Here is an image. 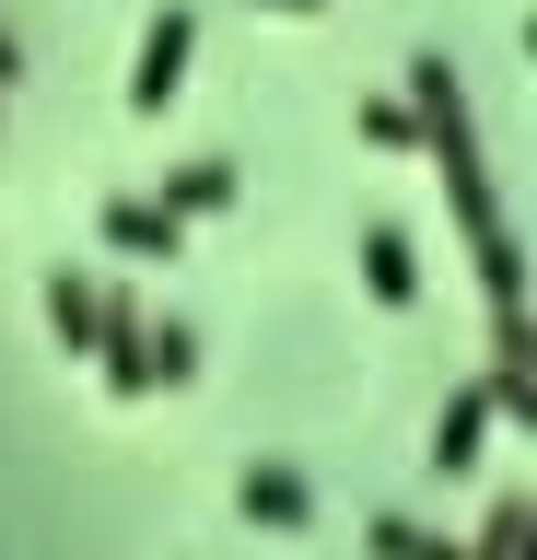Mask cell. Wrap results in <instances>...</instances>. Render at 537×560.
Instances as JSON below:
<instances>
[{"label":"cell","mask_w":537,"mask_h":560,"mask_svg":"<svg viewBox=\"0 0 537 560\" xmlns=\"http://www.w3.org/2000/svg\"><path fill=\"white\" fill-rule=\"evenodd\" d=\"M409 129H421V152L444 164V199H456V222H467V245H491L502 234V199H491V152H479V129H467V82H456V59L444 47H421L409 59Z\"/></svg>","instance_id":"1"},{"label":"cell","mask_w":537,"mask_h":560,"mask_svg":"<svg viewBox=\"0 0 537 560\" xmlns=\"http://www.w3.org/2000/svg\"><path fill=\"white\" fill-rule=\"evenodd\" d=\"M187 59H199V0H164V12L141 24V59H129V105L164 117V105L187 94Z\"/></svg>","instance_id":"2"},{"label":"cell","mask_w":537,"mask_h":560,"mask_svg":"<svg viewBox=\"0 0 537 560\" xmlns=\"http://www.w3.org/2000/svg\"><path fill=\"white\" fill-rule=\"evenodd\" d=\"M234 514L269 525V537H304V525H316V479H304V467H281V455H257L246 479H234Z\"/></svg>","instance_id":"3"},{"label":"cell","mask_w":537,"mask_h":560,"mask_svg":"<svg viewBox=\"0 0 537 560\" xmlns=\"http://www.w3.org/2000/svg\"><path fill=\"white\" fill-rule=\"evenodd\" d=\"M94 234H106V257H129V269H164V257L187 245V222L164 199H106V210H94Z\"/></svg>","instance_id":"4"},{"label":"cell","mask_w":537,"mask_h":560,"mask_svg":"<svg viewBox=\"0 0 537 560\" xmlns=\"http://www.w3.org/2000/svg\"><path fill=\"white\" fill-rule=\"evenodd\" d=\"M491 374H479V397H491V420H514V432H537V350H526V315H491Z\"/></svg>","instance_id":"5"},{"label":"cell","mask_w":537,"mask_h":560,"mask_svg":"<svg viewBox=\"0 0 537 560\" xmlns=\"http://www.w3.org/2000/svg\"><path fill=\"white\" fill-rule=\"evenodd\" d=\"M491 432H502V420H491V397H479V385H456V397H444V420H432V479H467Z\"/></svg>","instance_id":"6"},{"label":"cell","mask_w":537,"mask_h":560,"mask_svg":"<svg viewBox=\"0 0 537 560\" xmlns=\"http://www.w3.org/2000/svg\"><path fill=\"white\" fill-rule=\"evenodd\" d=\"M362 292H374V304H421V245L397 234V222H362Z\"/></svg>","instance_id":"7"},{"label":"cell","mask_w":537,"mask_h":560,"mask_svg":"<svg viewBox=\"0 0 537 560\" xmlns=\"http://www.w3.org/2000/svg\"><path fill=\"white\" fill-rule=\"evenodd\" d=\"M234 199H246V175L222 164V152H199V164H176V175H164V210H176V222H222Z\"/></svg>","instance_id":"8"},{"label":"cell","mask_w":537,"mask_h":560,"mask_svg":"<svg viewBox=\"0 0 537 560\" xmlns=\"http://www.w3.org/2000/svg\"><path fill=\"white\" fill-rule=\"evenodd\" d=\"M94 315H106V280H94V269H47V339L94 350Z\"/></svg>","instance_id":"9"},{"label":"cell","mask_w":537,"mask_h":560,"mask_svg":"<svg viewBox=\"0 0 537 560\" xmlns=\"http://www.w3.org/2000/svg\"><path fill=\"white\" fill-rule=\"evenodd\" d=\"M141 374H152V385H187V374H199V327H187V315L141 327Z\"/></svg>","instance_id":"10"},{"label":"cell","mask_w":537,"mask_h":560,"mask_svg":"<svg viewBox=\"0 0 537 560\" xmlns=\"http://www.w3.org/2000/svg\"><path fill=\"white\" fill-rule=\"evenodd\" d=\"M362 549H374V560H467L456 537H432V525H409V514H374V525H362Z\"/></svg>","instance_id":"11"},{"label":"cell","mask_w":537,"mask_h":560,"mask_svg":"<svg viewBox=\"0 0 537 560\" xmlns=\"http://www.w3.org/2000/svg\"><path fill=\"white\" fill-rule=\"evenodd\" d=\"M479 292H491V315H526V245H514V234L479 245Z\"/></svg>","instance_id":"12"},{"label":"cell","mask_w":537,"mask_h":560,"mask_svg":"<svg viewBox=\"0 0 537 560\" xmlns=\"http://www.w3.org/2000/svg\"><path fill=\"white\" fill-rule=\"evenodd\" d=\"M362 140H374V152H421V129H409V105H397V94L362 105Z\"/></svg>","instance_id":"13"},{"label":"cell","mask_w":537,"mask_h":560,"mask_svg":"<svg viewBox=\"0 0 537 560\" xmlns=\"http://www.w3.org/2000/svg\"><path fill=\"white\" fill-rule=\"evenodd\" d=\"M12 82H24V35L0 24V94H12Z\"/></svg>","instance_id":"14"},{"label":"cell","mask_w":537,"mask_h":560,"mask_svg":"<svg viewBox=\"0 0 537 560\" xmlns=\"http://www.w3.org/2000/svg\"><path fill=\"white\" fill-rule=\"evenodd\" d=\"M257 12H327V0H257Z\"/></svg>","instance_id":"15"}]
</instances>
